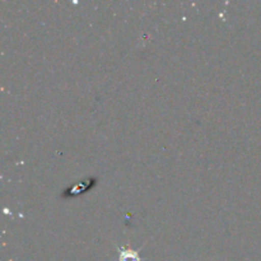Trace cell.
<instances>
[{
    "instance_id": "6da1fadb",
    "label": "cell",
    "mask_w": 261,
    "mask_h": 261,
    "mask_svg": "<svg viewBox=\"0 0 261 261\" xmlns=\"http://www.w3.org/2000/svg\"><path fill=\"white\" fill-rule=\"evenodd\" d=\"M97 182L96 177H88L83 181H79V182H75L73 186L66 189L63 193L64 198H70V196H78L81 194L87 193L91 188H93Z\"/></svg>"
},
{
    "instance_id": "7a4b0ae2",
    "label": "cell",
    "mask_w": 261,
    "mask_h": 261,
    "mask_svg": "<svg viewBox=\"0 0 261 261\" xmlns=\"http://www.w3.org/2000/svg\"><path fill=\"white\" fill-rule=\"evenodd\" d=\"M144 246H142L138 250L133 249H125V247L117 246V251H119V259L120 261H143L140 256V250Z\"/></svg>"
}]
</instances>
